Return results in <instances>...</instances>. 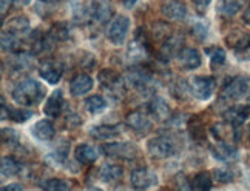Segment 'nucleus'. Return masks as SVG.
Here are the masks:
<instances>
[{
	"instance_id": "1",
	"label": "nucleus",
	"mask_w": 250,
	"mask_h": 191,
	"mask_svg": "<svg viewBox=\"0 0 250 191\" xmlns=\"http://www.w3.org/2000/svg\"><path fill=\"white\" fill-rule=\"evenodd\" d=\"M11 97L19 107H34V105L41 103L45 97V88L36 79L26 77L13 88Z\"/></svg>"
},
{
	"instance_id": "2",
	"label": "nucleus",
	"mask_w": 250,
	"mask_h": 191,
	"mask_svg": "<svg viewBox=\"0 0 250 191\" xmlns=\"http://www.w3.org/2000/svg\"><path fill=\"white\" fill-rule=\"evenodd\" d=\"M188 90L198 100H208L216 90V80L211 76H193L188 80Z\"/></svg>"
},
{
	"instance_id": "3",
	"label": "nucleus",
	"mask_w": 250,
	"mask_h": 191,
	"mask_svg": "<svg viewBox=\"0 0 250 191\" xmlns=\"http://www.w3.org/2000/svg\"><path fill=\"white\" fill-rule=\"evenodd\" d=\"M249 77L247 76H236L230 82L226 83V87L221 91V100L224 102H236L243 99L249 93Z\"/></svg>"
},
{
	"instance_id": "4",
	"label": "nucleus",
	"mask_w": 250,
	"mask_h": 191,
	"mask_svg": "<svg viewBox=\"0 0 250 191\" xmlns=\"http://www.w3.org/2000/svg\"><path fill=\"white\" fill-rule=\"evenodd\" d=\"M125 83L130 85L131 88L139 91L141 94H148L155 90V79L151 77V74L146 70H133L125 77Z\"/></svg>"
},
{
	"instance_id": "5",
	"label": "nucleus",
	"mask_w": 250,
	"mask_h": 191,
	"mask_svg": "<svg viewBox=\"0 0 250 191\" xmlns=\"http://www.w3.org/2000/svg\"><path fill=\"white\" fill-rule=\"evenodd\" d=\"M148 56H150V51H148L147 40H146V37L141 34V30H138L134 39L127 46V60L133 65H138V63H142L144 60H147Z\"/></svg>"
},
{
	"instance_id": "6",
	"label": "nucleus",
	"mask_w": 250,
	"mask_h": 191,
	"mask_svg": "<svg viewBox=\"0 0 250 191\" xmlns=\"http://www.w3.org/2000/svg\"><path fill=\"white\" fill-rule=\"evenodd\" d=\"M98 79L102 85V88L107 90L111 96H114V97H119V96H122L125 93V85L127 83H125V80L116 71L102 70V71H99Z\"/></svg>"
},
{
	"instance_id": "7",
	"label": "nucleus",
	"mask_w": 250,
	"mask_h": 191,
	"mask_svg": "<svg viewBox=\"0 0 250 191\" xmlns=\"http://www.w3.org/2000/svg\"><path fill=\"white\" fill-rule=\"evenodd\" d=\"M130 30V19L127 16H118L110 22L107 28V39L113 45H122L127 39Z\"/></svg>"
},
{
	"instance_id": "8",
	"label": "nucleus",
	"mask_w": 250,
	"mask_h": 191,
	"mask_svg": "<svg viewBox=\"0 0 250 191\" xmlns=\"http://www.w3.org/2000/svg\"><path fill=\"white\" fill-rule=\"evenodd\" d=\"M147 150L155 159H166L175 154V143L168 136H156L148 140Z\"/></svg>"
},
{
	"instance_id": "9",
	"label": "nucleus",
	"mask_w": 250,
	"mask_h": 191,
	"mask_svg": "<svg viewBox=\"0 0 250 191\" xmlns=\"http://www.w3.org/2000/svg\"><path fill=\"white\" fill-rule=\"evenodd\" d=\"M130 184L136 190H147V188L158 184V174L147 167H141V168H136L131 171Z\"/></svg>"
},
{
	"instance_id": "10",
	"label": "nucleus",
	"mask_w": 250,
	"mask_h": 191,
	"mask_svg": "<svg viewBox=\"0 0 250 191\" xmlns=\"http://www.w3.org/2000/svg\"><path fill=\"white\" fill-rule=\"evenodd\" d=\"M104 153L114 159L131 160L138 154V148L130 142H114V143H107V145L104 147Z\"/></svg>"
},
{
	"instance_id": "11",
	"label": "nucleus",
	"mask_w": 250,
	"mask_h": 191,
	"mask_svg": "<svg viewBox=\"0 0 250 191\" xmlns=\"http://www.w3.org/2000/svg\"><path fill=\"white\" fill-rule=\"evenodd\" d=\"M39 76L50 85H57L63 76V65L57 60H46L39 66Z\"/></svg>"
},
{
	"instance_id": "12",
	"label": "nucleus",
	"mask_w": 250,
	"mask_h": 191,
	"mask_svg": "<svg viewBox=\"0 0 250 191\" xmlns=\"http://www.w3.org/2000/svg\"><path fill=\"white\" fill-rule=\"evenodd\" d=\"M210 153L215 159L221 162H235L239 156V151L230 142H216L210 147Z\"/></svg>"
},
{
	"instance_id": "13",
	"label": "nucleus",
	"mask_w": 250,
	"mask_h": 191,
	"mask_svg": "<svg viewBox=\"0 0 250 191\" xmlns=\"http://www.w3.org/2000/svg\"><path fill=\"white\" fill-rule=\"evenodd\" d=\"M86 13H88L90 22H96V23H104L111 17L110 5L105 0H91L90 6L86 8Z\"/></svg>"
},
{
	"instance_id": "14",
	"label": "nucleus",
	"mask_w": 250,
	"mask_h": 191,
	"mask_svg": "<svg viewBox=\"0 0 250 191\" xmlns=\"http://www.w3.org/2000/svg\"><path fill=\"white\" fill-rule=\"evenodd\" d=\"M63 105H65L63 93L61 90H56L48 96V99L43 105V114L50 119H56L57 116H61Z\"/></svg>"
},
{
	"instance_id": "15",
	"label": "nucleus",
	"mask_w": 250,
	"mask_h": 191,
	"mask_svg": "<svg viewBox=\"0 0 250 191\" xmlns=\"http://www.w3.org/2000/svg\"><path fill=\"white\" fill-rule=\"evenodd\" d=\"M127 125L133 130L139 133V134H146L153 128V123L150 120V116L144 111H133L127 116Z\"/></svg>"
},
{
	"instance_id": "16",
	"label": "nucleus",
	"mask_w": 250,
	"mask_h": 191,
	"mask_svg": "<svg viewBox=\"0 0 250 191\" xmlns=\"http://www.w3.org/2000/svg\"><path fill=\"white\" fill-rule=\"evenodd\" d=\"M250 117V105H235L224 113V119L235 128L241 127Z\"/></svg>"
},
{
	"instance_id": "17",
	"label": "nucleus",
	"mask_w": 250,
	"mask_h": 191,
	"mask_svg": "<svg viewBox=\"0 0 250 191\" xmlns=\"http://www.w3.org/2000/svg\"><path fill=\"white\" fill-rule=\"evenodd\" d=\"M178 60H179V65L182 66L184 70H196L201 66L203 63V59H201V54L196 48H182L181 53L178 54Z\"/></svg>"
},
{
	"instance_id": "18",
	"label": "nucleus",
	"mask_w": 250,
	"mask_h": 191,
	"mask_svg": "<svg viewBox=\"0 0 250 191\" xmlns=\"http://www.w3.org/2000/svg\"><path fill=\"white\" fill-rule=\"evenodd\" d=\"M93 79L90 77L88 74L85 73H81L78 76H74V77L71 79L70 82V93L74 96V97H79V96L82 94H86L90 93L93 90Z\"/></svg>"
},
{
	"instance_id": "19",
	"label": "nucleus",
	"mask_w": 250,
	"mask_h": 191,
	"mask_svg": "<svg viewBox=\"0 0 250 191\" xmlns=\"http://www.w3.org/2000/svg\"><path fill=\"white\" fill-rule=\"evenodd\" d=\"M182 37L179 36H170L168 39L166 40V43L162 45L161 48V60H164V62H168L171 60L173 57H178V54L181 53L182 50Z\"/></svg>"
},
{
	"instance_id": "20",
	"label": "nucleus",
	"mask_w": 250,
	"mask_h": 191,
	"mask_svg": "<svg viewBox=\"0 0 250 191\" xmlns=\"http://www.w3.org/2000/svg\"><path fill=\"white\" fill-rule=\"evenodd\" d=\"M74 157L76 160L82 165H91L94 164L99 157V150L93 147V145H86V143H82V145H78L74 150Z\"/></svg>"
},
{
	"instance_id": "21",
	"label": "nucleus",
	"mask_w": 250,
	"mask_h": 191,
	"mask_svg": "<svg viewBox=\"0 0 250 191\" xmlns=\"http://www.w3.org/2000/svg\"><path fill=\"white\" fill-rule=\"evenodd\" d=\"M162 11V16L168 20H173V22H181L184 20L186 16H187V8L186 5H182L179 2H167L162 5L161 8Z\"/></svg>"
},
{
	"instance_id": "22",
	"label": "nucleus",
	"mask_w": 250,
	"mask_h": 191,
	"mask_svg": "<svg viewBox=\"0 0 250 191\" xmlns=\"http://www.w3.org/2000/svg\"><path fill=\"white\" fill-rule=\"evenodd\" d=\"M26 107H21V108H8L5 105V100L2 99V120H8L11 119L17 123H23L28 119L33 117V111L25 110Z\"/></svg>"
},
{
	"instance_id": "23",
	"label": "nucleus",
	"mask_w": 250,
	"mask_h": 191,
	"mask_svg": "<svg viewBox=\"0 0 250 191\" xmlns=\"http://www.w3.org/2000/svg\"><path fill=\"white\" fill-rule=\"evenodd\" d=\"M31 134L41 142H48L51 140L56 134V128L50 120H39L34 123V127L31 128Z\"/></svg>"
},
{
	"instance_id": "24",
	"label": "nucleus",
	"mask_w": 250,
	"mask_h": 191,
	"mask_svg": "<svg viewBox=\"0 0 250 191\" xmlns=\"http://www.w3.org/2000/svg\"><path fill=\"white\" fill-rule=\"evenodd\" d=\"M148 111L153 117H156V120L162 122V120H167L170 119V108H168V103L159 97V96H155L151 99V102L148 103Z\"/></svg>"
},
{
	"instance_id": "25",
	"label": "nucleus",
	"mask_w": 250,
	"mask_h": 191,
	"mask_svg": "<svg viewBox=\"0 0 250 191\" xmlns=\"http://www.w3.org/2000/svg\"><path fill=\"white\" fill-rule=\"evenodd\" d=\"M121 133H122L121 125H99V127H93L90 130V134L94 139H99V140L116 139L121 136Z\"/></svg>"
},
{
	"instance_id": "26",
	"label": "nucleus",
	"mask_w": 250,
	"mask_h": 191,
	"mask_svg": "<svg viewBox=\"0 0 250 191\" xmlns=\"http://www.w3.org/2000/svg\"><path fill=\"white\" fill-rule=\"evenodd\" d=\"M247 0H219L216 5V13L223 17H233L241 11Z\"/></svg>"
},
{
	"instance_id": "27",
	"label": "nucleus",
	"mask_w": 250,
	"mask_h": 191,
	"mask_svg": "<svg viewBox=\"0 0 250 191\" xmlns=\"http://www.w3.org/2000/svg\"><path fill=\"white\" fill-rule=\"evenodd\" d=\"M232 48L238 60H250V34H239L238 39L232 42Z\"/></svg>"
},
{
	"instance_id": "28",
	"label": "nucleus",
	"mask_w": 250,
	"mask_h": 191,
	"mask_svg": "<svg viewBox=\"0 0 250 191\" xmlns=\"http://www.w3.org/2000/svg\"><path fill=\"white\" fill-rule=\"evenodd\" d=\"M30 20H28V17L25 16H16L13 19H9V20L5 23V28L3 31H8V33H13V34H25L30 31Z\"/></svg>"
},
{
	"instance_id": "29",
	"label": "nucleus",
	"mask_w": 250,
	"mask_h": 191,
	"mask_svg": "<svg viewBox=\"0 0 250 191\" xmlns=\"http://www.w3.org/2000/svg\"><path fill=\"white\" fill-rule=\"evenodd\" d=\"M124 174V170L121 165H116V164H105L101 171H99V177L102 182L105 184H114L118 182V180L122 177Z\"/></svg>"
},
{
	"instance_id": "30",
	"label": "nucleus",
	"mask_w": 250,
	"mask_h": 191,
	"mask_svg": "<svg viewBox=\"0 0 250 191\" xmlns=\"http://www.w3.org/2000/svg\"><path fill=\"white\" fill-rule=\"evenodd\" d=\"M83 107H85V110L88 111L90 114L96 116V114H101V113H104L105 110H107L108 103H107V100L102 97V96L96 94V96H90V97L85 99Z\"/></svg>"
},
{
	"instance_id": "31",
	"label": "nucleus",
	"mask_w": 250,
	"mask_h": 191,
	"mask_svg": "<svg viewBox=\"0 0 250 191\" xmlns=\"http://www.w3.org/2000/svg\"><path fill=\"white\" fill-rule=\"evenodd\" d=\"M2 50L8 53H22V42L17 34L3 31L2 33Z\"/></svg>"
},
{
	"instance_id": "32",
	"label": "nucleus",
	"mask_w": 250,
	"mask_h": 191,
	"mask_svg": "<svg viewBox=\"0 0 250 191\" xmlns=\"http://www.w3.org/2000/svg\"><path fill=\"white\" fill-rule=\"evenodd\" d=\"M235 127L230 125V123H216V125L211 127V134L219 142H229L230 139H233L235 136Z\"/></svg>"
},
{
	"instance_id": "33",
	"label": "nucleus",
	"mask_w": 250,
	"mask_h": 191,
	"mask_svg": "<svg viewBox=\"0 0 250 191\" xmlns=\"http://www.w3.org/2000/svg\"><path fill=\"white\" fill-rule=\"evenodd\" d=\"M21 164L11 156H5L2 157V165H0V171H2L3 177H14L21 173Z\"/></svg>"
},
{
	"instance_id": "34",
	"label": "nucleus",
	"mask_w": 250,
	"mask_h": 191,
	"mask_svg": "<svg viewBox=\"0 0 250 191\" xmlns=\"http://www.w3.org/2000/svg\"><path fill=\"white\" fill-rule=\"evenodd\" d=\"M190 187L198 191H207V190H211V187H213V180H211L210 173H207V171H201V173L193 176Z\"/></svg>"
},
{
	"instance_id": "35",
	"label": "nucleus",
	"mask_w": 250,
	"mask_h": 191,
	"mask_svg": "<svg viewBox=\"0 0 250 191\" xmlns=\"http://www.w3.org/2000/svg\"><path fill=\"white\" fill-rule=\"evenodd\" d=\"M48 36L51 37V39L56 42H62V40H66L70 37V28H68V23L65 22H61V23H56L50 33H48Z\"/></svg>"
},
{
	"instance_id": "36",
	"label": "nucleus",
	"mask_w": 250,
	"mask_h": 191,
	"mask_svg": "<svg viewBox=\"0 0 250 191\" xmlns=\"http://www.w3.org/2000/svg\"><path fill=\"white\" fill-rule=\"evenodd\" d=\"M213 176L218 182L221 184H229V182H233L235 179V173L232 168H216L213 171Z\"/></svg>"
},
{
	"instance_id": "37",
	"label": "nucleus",
	"mask_w": 250,
	"mask_h": 191,
	"mask_svg": "<svg viewBox=\"0 0 250 191\" xmlns=\"http://www.w3.org/2000/svg\"><path fill=\"white\" fill-rule=\"evenodd\" d=\"M226 63V51L223 48H213L210 51V65L211 68H218V66Z\"/></svg>"
},
{
	"instance_id": "38",
	"label": "nucleus",
	"mask_w": 250,
	"mask_h": 191,
	"mask_svg": "<svg viewBox=\"0 0 250 191\" xmlns=\"http://www.w3.org/2000/svg\"><path fill=\"white\" fill-rule=\"evenodd\" d=\"M42 188L48 191H66L70 190V185L62 179H50L42 185Z\"/></svg>"
},
{
	"instance_id": "39",
	"label": "nucleus",
	"mask_w": 250,
	"mask_h": 191,
	"mask_svg": "<svg viewBox=\"0 0 250 191\" xmlns=\"http://www.w3.org/2000/svg\"><path fill=\"white\" fill-rule=\"evenodd\" d=\"M46 160L50 162V164H53L54 167H61L66 162V151L65 150H57V151L51 153V154H48Z\"/></svg>"
},
{
	"instance_id": "40",
	"label": "nucleus",
	"mask_w": 250,
	"mask_h": 191,
	"mask_svg": "<svg viewBox=\"0 0 250 191\" xmlns=\"http://www.w3.org/2000/svg\"><path fill=\"white\" fill-rule=\"evenodd\" d=\"M2 142L5 145H14L16 142H19L17 133L13 128H2Z\"/></svg>"
},
{
	"instance_id": "41",
	"label": "nucleus",
	"mask_w": 250,
	"mask_h": 191,
	"mask_svg": "<svg viewBox=\"0 0 250 191\" xmlns=\"http://www.w3.org/2000/svg\"><path fill=\"white\" fill-rule=\"evenodd\" d=\"M191 33H193L198 40H204L207 37V25H204L203 22H196L191 26Z\"/></svg>"
},
{
	"instance_id": "42",
	"label": "nucleus",
	"mask_w": 250,
	"mask_h": 191,
	"mask_svg": "<svg viewBox=\"0 0 250 191\" xmlns=\"http://www.w3.org/2000/svg\"><path fill=\"white\" fill-rule=\"evenodd\" d=\"M210 2H211V0H191V3H193L198 14H204L207 11Z\"/></svg>"
},
{
	"instance_id": "43",
	"label": "nucleus",
	"mask_w": 250,
	"mask_h": 191,
	"mask_svg": "<svg viewBox=\"0 0 250 191\" xmlns=\"http://www.w3.org/2000/svg\"><path fill=\"white\" fill-rule=\"evenodd\" d=\"M25 187L22 184H9V185H5L2 187V191H23Z\"/></svg>"
},
{
	"instance_id": "44",
	"label": "nucleus",
	"mask_w": 250,
	"mask_h": 191,
	"mask_svg": "<svg viewBox=\"0 0 250 191\" xmlns=\"http://www.w3.org/2000/svg\"><path fill=\"white\" fill-rule=\"evenodd\" d=\"M11 3H14V0H2V19H5V16H6V11L9 9V6H11Z\"/></svg>"
},
{
	"instance_id": "45",
	"label": "nucleus",
	"mask_w": 250,
	"mask_h": 191,
	"mask_svg": "<svg viewBox=\"0 0 250 191\" xmlns=\"http://www.w3.org/2000/svg\"><path fill=\"white\" fill-rule=\"evenodd\" d=\"M243 20H244V23L250 25V5L246 8V11H244V14H243Z\"/></svg>"
},
{
	"instance_id": "46",
	"label": "nucleus",
	"mask_w": 250,
	"mask_h": 191,
	"mask_svg": "<svg viewBox=\"0 0 250 191\" xmlns=\"http://www.w3.org/2000/svg\"><path fill=\"white\" fill-rule=\"evenodd\" d=\"M136 2H138V0H122L124 6H125V8H128V9H131L134 5H136Z\"/></svg>"
},
{
	"instance_id": "47",
	"label": "nucleus",
	"mask_w": 250,
	"mask_h": 191,
	"mask_svg": "<svg viewBox=\"0 0 250 191\" xmlns=\"http://www.w3.org/2000/svg\"><path fill=\"white\" fill-rule=\"evenodd\" d=\"M30 2H31V0H14L16 5H28Z\"/></svg>"
},
{
	"instance_id": "48",
	"label": "nucleus",
	"mask_w": 250,
	"mask_h": 191,
	"mask_svg": "<svg viewBox=\"0 0 250 191\" xmlns=\"http://www.w3.org/2000/svg\"><path fill=\"white\" fill-rule=\"evenodd\" d=\"M42 2H45L48 5H56V3H61L62 0H42Z\"/></svg>"
},
{
	"instance_id": "49",
	"label": "nucleus",
	"mask_w": 250,
	"mask_h": 191,
	"mask_svg": "<svg viewBox=\"0 0 250 191\" xmlns=\"http://www.w3.org/2000/svg\"><path fill=\"white\" fill-rule=\"evenodd\" d=\"M249 102H250V96H249Z\"/></svg>"
}]
</instances>
